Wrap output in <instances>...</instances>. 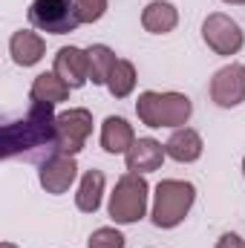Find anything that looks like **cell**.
<instances>
[{"mask_svg":"<svg viewBox=\"0 0 245 248\" xmlns=\"http://www.w3.org/2000/svg\"><path fill=\"white\" fill-rule=\"evenodd\" d=\"M58 147V116L55 104L32 101L26 116L3 124V159H38L41 150L55 153Z\"/></svg>","mask_w":245,"mask_h":248,"instance_id":"1","label":"cell"},{"mask_svg":"<svg viewBox=\"0 0 245 248\" xmlns=\"http://www.w3.org/2000/svg\"><path fill=\"white\" fill-rule=\"evenodd\" d=\"M136 113H138V122L147 124V127H184L190 113H193V104L184 93H156V90H147L138 95L136 101Z\"/></svg>","mask_w":245,"mask_h":248,"instance_id":"2","label":"cell"},{"mask_svg":"<svg viewBox=\"0 0 245 248\" xmlns=\"http://www.w3.org/2000/svg\"><path fill=\"white\" fill-rule=\"evenodd\" d=\"M196 202V187L184 179H162L153 193V225L156 228H176L182 225L184 217L190 214Z\"/></svg>","mask_w":245,"mask_h":248,"instance_id":"3","label":"cell"},{"mask_svg":"<svg viewBox=\"0 0 245 248\" xmlns=\"http://www.w3.org/2000/svg\"><path fill=\"white\" fill-rule=\"evenodd\" d=\"M147 196H150V185L144 179V173H133L127 170L124 176H119V182L110 193V219L116 225H133L138 219H144L147 214Z\"/></svg>","mask_w":245,"mask_h":248,"instance_id":"4","label":"cell"},{"mask_svg":"<svg viewBox=\"0 0 245 248\" xmlns=\"http://www.w3.org/2000/svg\"><path fill=\"white\" fill-rule=\"evenodd\" d=\"M29 23L38 32L66 35V32H75L84 20H81V12H78L75 0H32Z\"/></svg>","mask_w":245,"mask_h":248,"instance_id":"5","label":"cell"},{"mask_svg":"<svg viewBox=\"0 0 245 248\" xmlns=\"http://www.w3.org/2000/svg\"><path fill=\"white\" fill-rule=\"evenodd\" d=\"M202 41L216 55H237L245 46V32L234 17H228L222 12H214L202 23Z\"/></svg>","mask_w":245,"mask_h":248,"instance_id":"6","label":"cell"},{"mask_svg":"<svg viewBox=\"0 0 245 248\" xmlns=\"http://www.w3.org/2000/svg\"><path fill=\"white\" fill-rule=\"evenodd\" d=\"M92 133V113L87 107H69L58 116V147L55 153L78 156Z\"/></svg>","mask_w":245,"mask_h":248,"instance_id":"7","label":"cell"},{"mask_svg":"<svg viewBox=\"0 0 245 248\" xmlns=\"http://www.w3.org/2000/svg\"><path fill=\"white\" fill-rule=\"evenodd\" d=\"M211 101L222 110L240 107L245 101V63H228L211 78Z\"/></svg>","mask_w":245,"mask_h":248,"instance_id":"8","label":"cell"},{"mask_svg":"<svg viewBox=\"0 0 245 248\" xmlns=\"http://www.w3.org/2000/svg\"><path fill=\"white\" fill-rule=\"evenodd\" d=\"M75 176H78V162L69 153H49L41 162V170H38L41 187L46 193H55V196L66 193L75 182Z\"/></svg>","mask_w":245,"mask_h":248,"instance_id":"9","label":"cell"},{"mask_svg":"<svg viewBox=\"0 0 245 248\" xmlns=\"http://www.w3.org/2000/svg\"><path fill=\"white\" fill-rule=\"evenodd\" d=\"M165 156H168L165 144L144 136V139L133 141V147L124 153V162H127V170H133V173H153V170L162 168Z\"/></svg>","mask_w":245,"mask_h":248,"instance_id":"10","label":"cell"},{"mask_svg":"<svg viewBox=\"0 0 245 248\" xmlns=\"http://www.w3.org/2000/svg\"><path fill=\"white\" fill-rule=\"evenodd\" d=\"M52 72H58L72 90H81L90 81V55H87V49L61 46L58 55H55V69Z\"/></svg>","mask_w":245,"mask_h":248,"instance_id":"11","label":"cell"},{"mask_svg":"<svg viewBox=\"0 0 245 248\" xmlns=\"http://www.w3.org/2000/svg\"><path fill=\"white\" fill-rule=\"evenodd\" d=\"M9 55L17 66H35L46 55V41L32 29H17L9 38Z\"/></svg>","mask_w":245,"mask_h":248,"instance_id":"12","label":"cell"},{"mask_svg":"<svg viewBox=\"0 0 245 248\" xmlns=\"http://www.w3.org/2000/svg\"><path fill=\"white\" fill-rule=\"evenodd\" d=\"M202 136L193 130V127H176L173 130V136L165 141V150H168V156L173 159V162H179V165H190V162H196L199 156H202Z\"/></svg>","mask_w":245,"mask_h":248,"instance_id":"13","label":"cell"},{"mask_svg":"<svg viewBox=\"0 0 245 248\" xmlns=\"http://www.w3.org/2000/svg\"><path fill=\"white\" fill-rule=\"evenodd\" d=\"M136 141V133H133V124L122 119V116H107L101 124V147L113 156H122L133 147Z\"/></svg>","mask_w":245,"mask_h":248,"instance_id":"14","label":"cell"},{"mask_svg":"<svg viewBox=\"0 0 245 248\" xmlns=\"http://www.w3.org/2000/svg\"><path fill=\"white\" fill-rule=\"evenodd\" d=\"M179 23V9L168 0H150L141 12V26L150 35H168Z\"/></svg>","mask_w":245,"mask_h":248,"instance_id":"15","label":"cell"},{"mask_svg":"<svg viewBox=\"0 0 245 248\" xmlns=\"http://www.w3.org/2000/svg\"><path fill=\"white\" fill-rule=\"evenodd\" d=\"M104 185H107V176L95 168L81 176V185H78V193H75V205H78L81 214H95L101 208Z\"/></svg>","mask_w":245,"mask_h":248,"instance_id":"16","label":"cell"},{"mask_svg":"<svg viewBox=\"0 0 245 248\" xmlns=\"http://www.w3.org/2000/svg\"><path fill=\"white\" fill-rule=\"evenodd\" d=\"M69 84L63 81L58 72H41L35 81H32V90H29V98L32 101H46V104H61L69 98Z\"/></svg>","mask_w":245,"mask_h":248,"instance_id":"17","label":"cell"},{"mask_svg":"<svg viewBox=\"0 0 245 248\" xmlns=\"http://www.w3.org/2000/svg\"><path fill=\"white\" fill-rule=\"evenodd\" d=\"M87 55H90V81L107 87V78H110L113 66L119 61L116 52L107 44H92V46H87Z\"/></svg>","mask_w":245,"mask_h":248,"instance_id":"18","label":"cell"},{"mask_svg":"<svg viewBox=\"0 0 245 248\" xmlns=\"http://www.w3.org/2000/svg\"><path fill=\"white\" fill-rule=\"evenodd\" d=\"M136 66L133 61H127V58H119L116 66H113V72H110V78H107V90H110V95L113 98H127L133 90H136Z\"/></svg>","mask_w":245,"mask_h":248,"instance_id":"19","label":"cell"},{"mask_svg":"<svg viewBox=\"0 0 245 248\" xmlns=\"http://www.w3.org/2000/svg\"><path fill=\"white\" fill-rule=\"evenodd\" d=\"M124 234L122 231H116V228H110V225H104V228H95L92 234H90V248H124Z\"/></svg>","mask_w":245,"mask_h":248,"instance_id":"20","label":"cell"},{"mask_svg":"<svg viewBox=\"0 0 245 248\" xmlns=\"http://www.w3.org/2000/svg\"><path fill=\"white\" fill-rule=\"evenodd\" d=\"M84 23H98L107 15V0H75Z\"/></svg>","mask_w":245,"mask_h":248,"instance_id":"21","label":"cell"},{"mask_svg":"<svg viewBox=\"0 0 245 248\" xmlns=\"http://www.w3.org/2000/svg\"><path fill=\"white\" fill-rule=\"evenodd\" d=\"M216 248H245V240L240 237V234H222L219 240H216Z\"/></svg>","mask_w":245,"mask_h":248,"instance_id":"22","label":"cell"},{"mask_svg":"<svg viewBox=\"0 0 245 248\" xmlns=\"http://www.w3.org/2000/svg\"><path fill=\"white\" fill-rule=\"evenodd\" d=\"M222 3H228V6H245V0H222Z\"/></svg>","mask_w":245,"mask_h":248,"instance_id":"23","label":"cell"},{"mask_svg":"<svg viewBox=\"0 0 245 248\" xmlns=\"http://www.w3.org/2000/svg\"><path fill=\"white\" fill-rule=\"evenodd\" d=\"M0 248H17V246H15V243H3Z\"/></svg>","mask_w":245,"mask_h":248,"instance_id":"24","label":"cell"},{"mask_svg":"<svg viewBox=\"0 0 245 248\" xmlns=\"http://www.w3.org/2000/svg\"><path fill=\"white\" fill-rule=\"evenodd\" d=\"M243 176H245V156H243Z\"/></svg>","mask_w":245,"mask_h":248,"instance_id":"25","label":"cell"}]
</instances>
